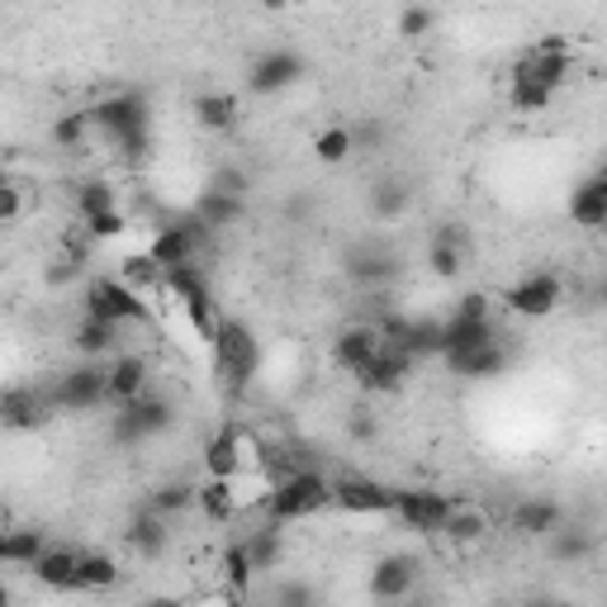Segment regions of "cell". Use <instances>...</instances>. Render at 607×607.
I'll return each mask as SVG.
<instances>
[{
  "mask_svg": "<svg viewBox=\"0 0 607 607\" xmlns=\"http://www.w3.org/2000/svg\"><path fill=\"white\" fill-rule=\"evenodd\" d=\"M86 115H90L95 129L115 142V152L124 157V162H138V157H148L152 129H148V105H142V95H134V90L105 95V100L90 105Z\"/></svg>",
  "mask_w": 607,
  "mask_h": 607,
  "instance_id": "6da1fadb",
  "label": "cell"
},
{
  "mask_svg": "<svg viewBox=\"0 0 607 607\" xmlns=\"http://www.w3.org/2000/svg\"><path fill=\"white\" fill-rule=\"evenodd\" d=\"M210 351H214V380L228 394H243L262 365L257 332H252L243 318H219L214 332H210Z\"/></svg>",
  "mask_w": 607,
  "mask_h": 607,
  "instance_id": "7a4b0ae2",
  "label": "cell"
},
{
  "mask_svg": "<svg viewBox=\"0 0 607 607\" xmlns=\"http://www.w3.org/2000/svg\"><path fill=\"white\" fill-rule=\"evenodd\" d=\"M332 503V484L318 470H290L285 479H276L266 493V508H270V522H303L313 513H323Z\"/></svg>",
  "mask_w": 607,
  "mask_h": 607,
  "instance_id": "3957f363",
  "label": "cell"
},
{
  "mask_svg": "<svg viewBox=\"0 0 607 607\" xmlns=\"http://www.w3.org/2000/svg\"><path fill=\"white\" fill-rule=\"evenodd\" d=\"M162 290H167L175 303H181V313L190 318L195 338H200V342H210V332H214V323H219V313H214V290H210V280H204V270H200L195 262L167 266Z\"/></svg>",
  "mask_w": 607,
  "mask_h": 607,
  "instance_id": "277c9868",
  "label": "cell"
},
{
  "mask_svg": "<svg viewBox=\"0 0 607 607\" xmlns=\"http://www.w3.org/2000/svg\"><path fill=\"white\" fill-rule=\"evenodd\" d=\"M82 303H86V313L105 318V323H148V318H152L148 295L129 290V285L115 280V276H95V280L86 285Z\"/></svg>",
  "mask_w": 607,
  "mask_h": 607,
  "instance_id": "5b68a950",
  "label": "cell"
},
{
  "mask_svg": "<svg viewBox=\"0 0 607 607\" xmlns=\"http://www.w3.org/2000/svg\"><path fill=\"white\" fill-rule=\"evenodd\" d=\"M119 413H115V441H148V437H157V433H167L171 427V398L167 394H152V390H142V394H134V398H124V404H115Z\"/></svg>",
  "mask_w": 607,
  "mask_h": 607,
  "instance_id": "8992f818",
  "label": "cell"
},
{
  "mask_svg": "<svg viewBox=\"0 0 607 607\" xmlns=\"http://www.w3.org/2000/svg\"><path fill=\"white\" fill-rule=\"evenodd\" d=\"M446 508H451V493H437V489H394V508H390V513L404 522L408 532L437 536Z\"/></svg>",
  "mask_w": 607,
  "mask_h": 607,
  "instance_id": "52a82bcc",
  "label": "cell"
},
{
  "mask_svg": "<svg viewBox=\"0 0 607 607\" xmlns=\"http://www.w3.org/2000/svg\"><path fill=\"white\" fill-rule=\"evenodd\" d=\"M413 365H418V356H413L408 347H394V342H380V351L371 361L356 371V380H361V390L365 394H394L404 380L413 375Z\"/></svg>",
  "mask_w": 607,
  "mask_h": 607,
  "instance_id": "ba28073f",
  "label": "cell"
},
{
  "mask_svg": "<svg viewBox=\"0 0 607 607\" xmlns=\"http://www.w3.org/2000/svg\"><path fill=\"white\" fill-rule=\"evenodd\" d=\"M53 394H43L34 385H14L0 394V427H10V433H39V427L53 418Z\"/></svg>",
  "mask_w": 607,
  "mask_h": 607,
  "instance_id": "9c48e42d",
  "label": "cell"
},
{
  "mask_svg": "<svg viewBox=\"0 0 607 607\" xmlns=\"http://www.w3.org/2000/svg\"><path fill=\"white\" fill-rule=\"evenodd\" d=\"M53 404L67 413H90L105 404V365H76V371L53 380Z\"/></svg>",
  "mask_w": 607,
  "mask_h": 607,
  "instance_id": "30bf717a",
  "label": "cell"
},
{
  "mask_svg": "<svg viewBox=\"0 0 607 607\" xmlns=\"http://www.w3.org/2000/svg\"><path fill=\"white\" fill-rule=\"evenodd\" d=\"M503 303L513 309L518 318H551L555 303H561V280L551 270H536V276H522L518 285L503 290Z\"/></svg>",
  "mask_w": 607,
  "mask_h": 607,
  "instance_id": "8fae6325",
  "label": "cell"
},
{
  "mask_svg": "<svg viewBox=\"0 0 607 607\" xmlns=\"http://www.w3.org/2000/svg\"><path fill=\"white\" fill-rule=\"evenodd\" d=\"M332 503L342 508V513H361V518H385L394 508V489H385L380 479H365V475H342L338 484H332Z\"/></svg>",
  "mask_w": 607,
  "mask_h": 607,
  "instance_id": "7c38bea8",
  "label": "cell"
},
{
  "mask_svg": "<svg viewBox=\"0 0 607 607\" xmlns=\"http://www.w3.org/2000/svg\"><path fill=\"white\" fill-rule=\"evenodd\" d=\"M493 532V513L479 499H451V508H446V518H441V532L451 546H479Z\"/></svg>",
  "mask_w": 607,
  "mask_h": 607,
  "instance_id": "4fadbf2b",
  "label": "cell"
},
{
  "mask_svg": "<svg viewBox=\"0 0 607 607\" xmlns=\"http://www.w3.org/2000/svg\"><path fill=\"white\" fill-rule=\"evenodd\" d=\"M195 508L210 522H228L247 508L243 499V475H210L204 484H195Z\"/></svg>",
  "mask_w": 607,
  "mask_h": 607,
  "instance_id": "5bb4252c",
  "label": "cell"
},
{
  "mask_svg": "<svg viewBox=\"0 0 607 607\" xmlns=\"http://www.w3.org/2000/svg\"><path fill=\"white\" fill-rule=\"evenodd\" d=\"M569 76H574V53H522L513 62V82H536V86H546V90H561L569 86Z\"/></svg>",
  "mask_w": 607,
  "mask_h": 607,
  "instance_id": "9a60e30c",
  "label": "cell"
},
{
  "mask_svg": "<svg viewBox=\"0 0 607 607\" xmlns=\"http://www.w3.org/2000/svg\"><path fill=\"white\" fill-rule=\"evenodd\" d=\"M148 390V361L138 356V351H124L105 365V404H124V398H134Z\"/></svg>",
  "mask_w": 607,
  "mask_h": 607,
  "instance_id": "2e32d148",
  "label": "cell"
},
{
  "mask_svg": "<svg viewBox=\"0 0 607 607\" xmlns=\"http://www.w3.org/2000/svg\"><path fill=\"white\" fill-rule=\"evenodd\" d=\"M380 342H385V338H380V328H375V323H351V328L338 332V342H332V361H338L342 371L356 375L361 365L380 351Z\"/></svg>",
  "mask_w": 607,
  "mask_h": 607,
  "instance_id": "e0dca14e",
  "label": "cell"
},
{
  "mask_svg": "<svg viewBox=\"0 0 607 607\" xmlns=\"http://www.w3.org/2000/svg\"><path fill=\"white\" fill-rule=\"evenodd\" d=\"M451 365V375L460 380H493L508 371V351H503V338H493L484 347H470V351H456V356H446Z\"/></svg>",
  "mask_w": 607,
  "mask_h": 607,
  "instance_id": "ac0fdd59",
  "label": "cell"
},
{
  "mask_svg": "<svg viewBox=\"0 0 607 607\" xmlns=\"http://www.w3.org/2000/svg\"><path fill=\"white\" fill-rule=\"evenodd\" d=\"M299 76H303V62L295 53H266V57L252 62V90H257V95L290 90Z\"/></svg>",
  "mask_w": 607,
  "mask_h": 607,
  "instance_id": "d6986e66",
  "label": "cell"
},
{
  "mask_svg": "<svg viewBox=\"0 0 607 607\" xmlns=\"http://www.w3.org/2000/svg\"><path fill=\"white\" fill-rule=\"evenodd\" d=\"M413 584H418V561H413V555H385L371 574L375 598H408Z\"/></svg>",
  "mask_w": 607,
  "mask_h": 607,
  "instance_id": "ffe728a7",
  "label": "cell"
},
{
  "mask_svg": "<svg viewBox=\"0 0 607 607\" xmlns=\"http://www.w3.org/2000/svg\"><path fill=\"white\" fill-rule=\"evenodd\" d=\"M29 569L39 574V584L57 588V594H76V588H82V579H76V551L72 546H43L39 561L29 565Z\"/></svg>",
  "mask_w": 607,
  "mask_h": 607,
  "instance_id": "44dd1931",
  "label": "cell"
},
{
  "mask_svg": "<svg viewBox=\"0 0 607 607\" xmlns=\"http://www.w3.org/2000/svg\"><path fill=\"white\" fill-rule=\"evenodd\" d=\"M124 541H129V551L142 555V561H157V555L167 551V541H171L167 518L152 513V508H142V513H138L129 526H124Z\"/></svg>",
  "mask_w": 607,
  "mask_h": 607,
  "instance_id": "7402d4cb",
  "label": "cell"
},
{
  "mask_svg": "<svg viewBox=\"0 0 607 607\" xmlns=\"http://www.w3.org/2000/svg\"><path fill=\"white\" fill-rule=\"evenodd\" d=\"M499 338L493 318H446L441 323V356H456V351H470V347H484Z\"/></svg>",
  "mask_w": 607,
  "mask_h": 607,
  "instance_id": "603a6c76",
  "label": "cell"
},
{
  "mask_svg": "<svg viewBox=\"0 0 607 607\" xmlns=\"http://www.w3.org/2000/svg\"><path fill=\"white\" fill-rule=\"evenodd\" d=\"M569 219L579 223V228H603L607 223V175H588V181L574 190L569 200Z\"/></svg>",
  "mask_w": 607,
  "mask_h": 607,
  "instance_id": "cb8c5ba5",
  "label": "cell"
},
{
  "mask_svg": "<svg viewBox=\"0 0 607 607\" xmlns=\"http://www.w3.org/2000/svg\"><path fill=\"white\" fill-rule=\"evenodd\" d=\"M243 214H247V200L228 195V190H214V185L195 200V219H204L210 228H233V223H243Z\"/></svg>",
  "mask_w": 607,
  "mask_h": 607,
  "instance_id": "d4e9b609",
  "label": "cell"
},
{
  "mask_svg": "<svg viewBox=\"0 0 607 607\" xmlns=\"http://www.w3.org/2000/svg\"><path fill=\"white\" fill-rule=\"evenodd\" d=\"M195 119H200V129H210V134H233L237 129V95L204 90L195 100Z\"/></svg>",
  "mask_w": 607,
  "mask_h": 607,
  "instance_id": "484cf974",
  "label": "cell"
},
{
  "mask_svg": "<svg viewBox=\"0 0 607 607\" xmlns=\"http://www.w3.org/2000/svg\"><path fill=\"white\" fill-rule=\"evenodd\" d=\"M115 342H119V323H105V318H95V313H86L72 332V347L82 351V356H105V351H115Z\"/></svg>",
  "mask_w": 607,
  "mask_h": 607,
  "instance_id": "4316f807",
  "label": "cell"
},
{
  "mask_svg": "<svg viewBox=\"0 0 607 607\" xmlns=\"http://www.w3.org/2000/svg\"><path fill=\"white\" fill-rule=\"evenodd\" d=\"M76 579H82V588H90V594H105V588L119 584V565L109 561L105 551H76Z\"/></svg>",
  "mask_w": 607,
  "mask_h": 607,
  "instance_id": "83f0119b",
  "label": "cell"
},
{
  "mask_svg": "<svg viewBox=\"0 0 607 607\" xmlns=\"http://www.w3.org/2000/svg\"><path fill=\"white\" fill-rule=\"evenodd\" d=\"M394 270H398V262L390 257V252H380V247L351 252V262H347V276L361 280V285H385V280H394Z\"/></svg>",
  "mask_w": 607,
  "mask_h": 607,
  "instance_id": "f1b7e54d",
  "label": "cell"
},
{
  "mask_svg": "<svg viewBox=\"0 0 607 607\" xmlns=\"http://www.w3.org/2000/svg\"><path fill=\"white\" fill-rule=\"evenodd\" d=\"M513 526L522 536H551L561 526V508L546 503V499H526L513 508Z\"/></svg>",
  "mask_w": 607,
  "mask_h": 607,
  "instance_id": "f546056e",
  "label": "cell"
},
{
  "mask_svg": "<svg viewBox=\"0 0 607 607\" xmlns=\"http://www.w3.org/2000/svg\"><path fill=\"white\" fill-rule=\"evenodd\" d=\"M162 276H167V270L157 266L148 252H134V257H124V270H119V280L129 285V290H138V295L162 290Z\"/></svg>",
  "mask_w": 607,
  "mask_h": 607,
  "instance_id": "4dcf8cb0",
  "label": "cell"
},
{
  "mask_svg": "<svg viewBox=\"0 0 607 607\" xmlns=\"http://www.w3.org/2000/svg\"><path fill=\"white\" fill-rule=\"evenodd\" d=\"M152 513H162V518H175V513H190L195 508V484L190 479H167V484H157L152 489Z\"/></svg>",
  "mask_w": 607,
  "mask_h": 607,
  "instance_id": "1f68e13d",
  "label": "cell"
},
{
  "mask_svg": "<svg viewBox=\"0 0 607 607\" xmlns=\"http://www.w3.org/2000/svg\"><path fill=\"white\" fill-rule=\"evenodd\" d=\"M219 574H223V584H228V594H233V598H243L247 588H252V579H257V569H252L247 551H243V541H237V546H228V551L219 555Z\"/></svg>",
  "mask_w": 607,
  "mask_h": 607,
  "instance_id": "d6a6232c",
  "label": "cell"
},
{
  "mask_svg": "<svg viewBox=\"0 0 607 607\" xmlns=\"http://www.w3.org/2000/svg\"><path fill=\"white\" fill-rule=\"evenodd\" d=\"M47 546V541H43V532H39V526H10V532H6V565H34L39 561V551Z\"/></svg>",
  "mask_w": 607,
  "mask_h": 607,
  "instance_id": "836d02e7",
  "label": "cell"
},
{
  "mask_svg": "<svg viewBox=\"0 0 607 607\" xmlns=\"http://www.w3.org/2000/svg\"><path fill=\"white\" fill-rule=\"evenodd\" d=\"M72 200H76V214H82V219L105 214V210H119V190H115V181H82Z\"/></svg>",
  "mask_w": 607,
  "mask_h": 607,
  "instance_id": "e575fe53",
  "label": "cell"
},
{
  "mask_svg": "<svg viewBox=\"0 0 607 607\" xmlns=\"http://www.w3.org/2000/svg\"><path fill=\"white\" fill-rule=\"evenodd\" d=\"M351 152H356V138H351V129H342V124H332V129H323L313 138V157L323 167H342Z\"/></svg>",
  "mask_w": 607,
  "mask_h": 607,
  "instance_id": "d590c367",
  "label": "cell"
},
{
  "mask_svg": "<svg viewBox=\"0 0 607 607\" xmlns=\"http://www.w3.org/2000/svg\"><path fill=\"white\" fill-rule=\"evenodd\" d=\"M427 266H433L437 280H456L466 270V243H446V237H433L427 247Z\"/></svg>",
  "mask_w": 607,
  "mask_h": 607,
  "instance_id": "8d00e7d4",
  "label": "cell"
},
{
  "mask_svg": "<svg viewBox=\"0 0 607 607\" xmlns=\"http://www.w3.org/2000/svg\"><path fill=\"white\" fill-rule=\"evenodd\" d=\"M29 210H34V190L20 185V181H0V228H10V223H20Z\"/></svg>",
  "mask_w": 607,
  "mask_h": 607,
  "instance_id": "74e56055",
  "label": "cell"
},
{
  "mask_svg": "<svg viewBox=\"0 0 607 607\" xmlns=\"http://www.w3.org/2000/svg\"><path fill=\"white\" fill-rule=\"evenodd\" d=\"M555 90L536 86V82H508V105L518 109V115H541V109H551Z\"/></svg>",
  "mask_w": 607,
  "mask_h": 607,
  "instance_id": "f35d334b",
  "label": "cell"
},
{
  "mask_svg": "<svg viewBox=\"0 0 607 607\" xmlns=\"http://www.w3.org/2000/svg\"><path fill=\"white\" fill-rule=\"evenodd\" d=\"M243 551H247L252 569H276L280 565V532H276V526H266V532L243 541Z\"/></svg>",
  "mask_w": 607,
  "mask_h": 607,
  "instance_id": "ab89813d",
  "label": "cell"
},
{
  "mask_svg": "<svg viewBox=\"0 0 607 607\" xmlns=\"http://www.w3.org/2000/svg\"><path fill=\"white\" fill-rule=\"evenodd\" d=\"M90 129H95L90 115H86V109H76V115H62L53 124V142H57V148H67V152H76L90 138Z\"/></svg>",
  "mask_w": 607,
  "mask_h": 607,
  "instance_id": "60d3db41",
  "label": "cell"
},
{
  "mask_svg": "<svg viewBox=\"0 0 607 607\" xmlns=\"http://www.w3.org/2000/svg\"><path fill=\"white\" fill-rule=\"evenodd\" d=\"M82 228L90 233V243H115V237H124V228H129V219H124L119 210H105V214L82 219Z\"/></svg>",
  "mask_w": 607,
  "mask_h": 607,
  "instance_id": "b9f144b4",
  "label": "cell"
},
{
  "mask_svg": "<svg viewBox=\"0 0 607 607\" xmlns=\"http://www.w3.org/2000/svg\"><path fill=\"white\" fill-rule=\"evenodd\" d=\"M433 34V10L427 6H408L398 14V39H427Z\"/></svg>",
  "mask_w": 607,
  "mask_h": 607,
  "instance_id": "7bdbcfd3",
  "label": "cell"
},
{
  "mask_svg": "<svg viewBox=\"0 0 607 607\" xmlns=\"http://www.w3.org/2000/svg\"><path fill=\"white\" fill-rule=\"evenodd\" d=\"M371 204H375V214L394 219V214L408 204V190H404V185H394V181H390V185H375V200H371Z\"/></svg>",
  "mask_w": 607,
  "mask_h": 607,
  "instance_id": "ee69618b",
  "label": "cell"
},
{
  "mask_svg": "<svg viewBox=\"0 0 607 607\" xmlns=\"http://www.w3.org/2000/svg\"><path fill=\"white\" fill-rule=\"evenodd\" d=\"M456 318H493V299L484 290H470L456 299Z\"/></svg>",
  "mask_w": 607,
  "mask_h": 607,
  "instance_id": "f6af8a7d",
  "label": "cell"
},
{
  "mask_svg": "<svg viewBox=\"0 0 607 607\" xmlns=\"http://www.w3.org/2000/svg\"><path fill=\"white\" fill-rule=\"evenodd\" d=\"M551 536H555V532H551ZM555 555H561V561H584V555H588V536H579V532L555 536Z\"/></svg>",
  "mask_w": 607,
  "mask_h": 607,
  "instance_id": "bcb514c9",
  "label": "cell"
},
{
  "mask_svg": "<svg viewBox=\"0 0 607 607\" xmlns=\"http://www.w3.org/2000/svg\"><path fill=\"white\" fill-rule=\"evenodd\" d=\"M82 270H86L82 262H72V257H67V252H62V257L53 262V270H47V285H72L76 276H82Z\"/></svg>",
  "mask_w": 607,
  "mask_h": 607,
  "instance_id": "7dc6e473",
  "label": "cell"
},
{
  "mask_svg": "<svg viewBox=\"0 0 607 607\" xmlns=\"http://www.w3.org/2000/svg\"><path fill=\"white\" fill-rule=\"evenodd\" d=\"M532 47H536V53H574V43L565 34H546V39H536Z\"/></svg>",
  "mask_w": 607,
  "mask_h": 607,
  "instance_id": "c3c4849f",
  "label": "cell"
},
{
  "mask_svg": "<svg viewBox=\"0 0 607 607\" xmlns=\"http://www.w3.org/2000/svg\"><path fill=\"white\" fill-rule=\"evenodd\" d=\"M351 437H356V441H371V437H375V423H365V413H356V423H351Z\"/></svg>",
  "mask_w": 607,
  "mask_h": 607,
  "instance_id": "681fc988",
  "label": "cell"
},
{
  "mask_svg": "<svg viewBox=\"0 0 607 607\" xmlns=\"http://www.w3.org/2000/svg\"><path fill=\"white\" fill-rule=\"evenodd\" d=\"M262 6H266V10H285V6H290V0H262Z\"/></svg>",
  "mask_w": 607,
  "mask_h": 607,
  "instance_id": "f907efd6",
  "label": "cell"
},
{
  "mask_svg": "<svg viewBox=\"0 0 607 607\" xmlns=\"http://www.w3.org/2000/svg\"><path fill=\"white\" fill-rule=\"evenodd\" d=\"M0 565H6V526H0Z\"/></svg>",
  "mask_w": 607,
  "mask_h": 607,
  "instance_id": "816d5d0a",
  "label": "cell"
},
{
  "mask_svg": "<svg viewBox=\"0 0 607 607\" xmlns=\"http://www.w3.org/2000/svg\"><path fill=\"white\" fill-rule=\"evenodd\" d=\"M6 603H10V588H6V584H0V607H6Z\"/></svg>",
  "mask_w": 607,
  "mask_h": 607,
  "instance_id": "f5cc1de1",
  "label": "cell"
},
{
  "mask_svg": "<svg viewBox=\"0 0 607 607\" xmlns=\"http://www.w3.org/2000/svg\"><path fill=\"white\" fill-rule=\"evenodd\" d=\"M0 181H6V167H0Z\"/></svg>",
  "mask_w": 607,
  "mask_h": 607,
  "instance_id": "db71d44e",
  "label": "cell"
}]
</instances>
